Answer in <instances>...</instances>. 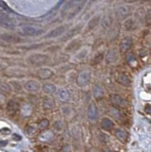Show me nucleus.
<instances>
[{"mask_svg": "<svg viewBox=\"0 0 151 152\" xmlns=\"http://www.w3.org/2000/svg\"><path fill=\"white\" fill-rule=\"evenodd\" d=\"M19 34L24 36V37H37L40 36L44 33V30L36 27V26H32V25H23L22 27H20L19 30Z\"/></svg>", "mask_w": 151, "mask_h": 152, "instance_id": "1", "label": "nucleus"}, {"mask_svg": "<svg viewBox=\"0 0 151 152\" xmlns=\"http://www.w3.org/2000/svg\"><path fill=\"white\" fill-rule=\"evenodd\" d=\"M50 60V57L47 54L42 53H35L29 56L28 62L34 65V66H41V65L47 64Z\"/></svg>", "mask_w": 151, "mask_h": 152, "instance_id": "2", "label": "nucleus"}, {"mask_svg": "<svg viewBox=\"0 0 151 152\" xmlns=\"http://www.w3.org/2000/svg\"><path fill=\"white\" fill-rule=\"evenodd\" d=\"M90 72L88 71H82L81 73L78 74V76L76 78V81H77V86H80V87H86L87 85L90 84Z\"/></svg>", "mask_w": 151, "mask_h": 152, "instance_id": "3", "label": "nucleus"}, {"mask_svg": "<svg viewBox=\"0 0 151 152\" xmlns=\"http://www.w3.org/2000/svg\"><path fill=\"white\" fill-rule=\"evenodd\" d=\"M131 14H132V8L128 5H122L116 10V16L120 20L127 19Z\"/></svg>", "mask_w": 151, "mask_h": 152, "instance_id": "4", "label": "nucleus"}, {"mask_svg": "<svg viewBox=\"0 0 151 152\" xmlns=\"http://www.w3.org/2000/svg\"><path fill=\"white\" fill-rule=\"evenodd\" d=\"M110 100L111 103L116 107H127V100L124 99L120 94H113L110 95Z\"/></svg>", "mask_w": 151, "mask_h": 152, "instance_id": "5", "label": "nucleus"}, {"mask_svg": "<svg viewBox=\"0 0 151 152\" xmlns=\"http://www.w3.org/2000/svg\"><path fill=\"white\" fill-rule=\"evenodd\" d=\"M133 43V38L131 37H126L121 39V41L120 43V53H127V52L131 50Z\"/></svg>", "mask_w": 151, "mask_h": 152, "instance_id": "6", "label": "nucleus"}, {"mask_svg": "<svg viewBox=\"0 0 151 152\" xmlns=\"http://www.w3.org/2000/svg\"><path fill=\"white\" fill-rule=\"evenodd\" d=\"M0 26L8 29H12L15 26V23L7 14L0 11Z\"/></svg>", "mask_w": 151, "mask_h": 152, "instance_id": "7", "label": "nucleus"}, {"mask_svg": "<svg viewBox=\"0 0 151 152\" xmlns=\"http://www.w3.org/2000/svg\"><path fill=\"white\" fill-rule=\"evenodd\" d=\"M87 116L89 120L91 121H95L98 118V107L94 102L90 103L87 109Z\"/></svg>", "mask_w": 151, "mask_h": 152, "instance_id": "8", "label": "nucleus"}, {"mask_svg": "<svg viewBox=\"0 0 151 152\" xmlns=\"http://www.w3.org/2000/svg\"><path fill=\"white\" fill-rule=\"evenodd\" d=\"M52 76H53V71L47 67L39 68L36 71V77L39 79H42V80H47V79L50 78Z\"/></svg>", "mask_w": 151, "mask_h": 152, "instance_id": "9", "label": "nucleus"}, {"mask_svg": "<svg viewBox=\"0 0 151 152\" xmlns=\"http://www.w3.org/2000/svg\"><path fill=\"white\" fill-rule=\"evenodd\" d=\"M23 88L26 91H28V92H36L40 90L41 85L39 84V82L36 80H28V81H26L25 84L23 85Z\"/></svg>", "mask_w": 151, "mask_h": 152, "instance_id": "10", "label": "nucleus"}, {"mask_svg": "<svg viewBox=\"0 0 151 152\" xmlns=\"http://www.w3.org/2000/svg\"><path fill=\"white\" fill-rule=\"evenodd\" d=\"M66 31V26L64 25H60L58 26V27L52 29L49 34L46 36V38H54V37H58L62 36L63 33H65Z\"/></svg>", "mask_w": 151, "mask_h": 152, "instance_id": "11", "label": "nucleus"}, {"mask_svg": "<svg viewBox=\"0 0 151 152\" xmlns=\"http://www.w3.org/2000/svg\"><path fill=\"white\" fill-rule=\"evenodd\" d=\"M116 81L121 86L124 87H130L132 85V80H131V77L126 75V74H119L116 77Z\"/></svg>", "mask_w": 151, "mask_h": 152, "instance_id": "12", "label": "nucleus"}, {"mask_svg": "<svg viewBox=\"0 0 151 152\" xmlns=\"http://www.w3.org/2000/svg\"><path fill=\"white\" fill-rule=\"evenodd\" d=\"M56 95L61 102H67L70 99V94L66 89H60L56 91Z\"/></svg>", "mask_w": 151, "mask_h": 152, "instance_id": "13", "label": "nucleus"}, {"mask_svg": "<svg viewBox=\"0 0 151 152\" xmlns=\"http://www.w3.org/2000/svg\"><path fill=\"white\" fill-rule=\"evenodd\" d=\"M100 19H101V17L100 16H95V17H93V18H91L90 21H89V23H88V24H87V26H86V29H85V33H89V32H90L91 30H93L96 26L99 24V23H100Z\"/></svg>", "mask_w": 151, "mask_h": 152, "instance_id": "14", "label": "nucleus"}, {"mask_svg": "<svg viewBox=\"0 0 151 152\" xmlns=\"http://www.w3.org/2000/svg\"><path fill=\"white\" fill-rule=\"evenodd\" d=\"M1 39L5 42L9 43H20L22 41L21 37H19L15 35H9V34H4L1 36Z\"/></svg>", "mask_w": 151, "mask_h": 152, "instance_id": "15", "label": "nucleus"}, {"mask_svg": "<svg viewBox=\"0 0 151 152\" xmlns=\"http://www.w3.org/2000/svg\"><path fill=\"white\" fill-rule=\"evenodd\" d=\"M80 29H81L80 26H76L75 28H73L72 30L68 31L67 33H65L64 37L61 38V41H66V40H69V39H71L72 37H74L76 35H77L78 33H80Z\"/></svg>", "mask_w": 151, "mask_h": 152, "instance_id": "16", "label": "nucleus"}, {"mask_svg": "<svg viewBox=\"0 0 151 152\" xmlns=\"http://www.w3.org/2000/svg\"><path fill=\"white\" fill-rule=\"evenodd\" d=\"M80 46H81V40L80 39H73L67 46H66V48H65V50L66 51H75L77 50H78L80 48Z\"/></svg>", "mask_w": 151, "mask_h": 152, "instance_id": "17", "label": "nucleus"}, {"mask_svg": "<svg viewBox=\"0 0 151 152\" xmlns=\"http://www.w3.org/2000/svg\"><path fill=\"white\" fill-rule=\"evenodd\" d=\"M42 90L45 94H52L56 92L57 91V88L55 84L51 83V82H46L42 85Z\"/></svg>", "mask_w": 151, "mask_h": 152, "instance_id": "18", "label": "nucleus"}, {"mask_svg": "<svg viewBox=\"0 0 151 152\" xmlns=\"http://www.w3.org/2000/svg\"><path fill=\"white\" fill-rule=\"evenodd\" d=\"M101 128L104 131H110L114 128V122L109 118H104L101 121Z\"/></svg>", "mask_w": 151, "mask_h": 152, "instance_id": "19", "label": "nucleus"}, {"mask_svg": "<svg viewBox=\"0 0 151 152\" xmlns=\"http://www.w3.org/2000/svg\"><path fill=\"white\" fill-rule=\"evenodd\" d=\"M115 135L119 140H120L121 142H125L128 138V133L123 129L120 128H117L115 131Z\"/></svg>", "mask_w": 151, "mask_h": 152, "instance_id": "20", "label": "nucleus"}, {"mask_svg": "<svg viewBox=\"0 0 151 152\" xmlns=\"http://www.w3.org/2000/svg\"><path fill=\"white\" fill-rule=\"evenodd\" d=\"M93 94L96 100H100L104 97V91L100 85H94V87L93 88Z\"/></svg>", "mask_w": 151, "mask_h": 152, "instance_id": "21", "label": "nucleus"}, {"mask_svg": "<svg viewBox=\"0 0 151 152\" xmlns=\"http://www.w3.org/2000/svg\"><path fill=\"white\" fill-rule=\"evenodd\" d=\"M126 62L132 68H134V67L137 66V65H138L137 59L134 56V54H133V53H128V52H127V53H126Z\"/></svg>", "mask_w": 151, "mask_h": 152, "instance_id": "22", "label": "nucleus"}, {"mask_svg": "<svg viewBox=\"0 0 151 152\" xmlns=\"http://www.w3.org/2000/svg\"><path fill=\"white\" fill-rule=\"evenodd\" d=\"M135 27H136L135 22H134V20L132 18L126 19L125 22H124V23H123V28L126 31H133L135 29Z\"/></svg>", "mask_w": 151, "mask_h": 152, "instance_id": "23", "label": "nucleus"}, {"mask_svg": "<svg viewBox=\"0 0 151 152\" xmlns=\"http://www.w3.org/2000/svg\"><path fill=\"white\" fill-rule=\"evenodd\" d=\"M19 108V104L16 101L14 100H9L7 105V109L9 112V113H15Z\"/></svg>", "mask_w": 151, "mask_h": 152, "instance_id": "24", "label": "nucleus"}, {"mask_svg": "<svg viewBox=\"0 0 151 152\" xmlns=\"http://www.w3.org/2000/svg\"><path fill=\"white\" fill-rule=\"evenodd\" d=\"M117 60V54L115 50H111L108 51V53L107 55V62L108 64H112L115 63Z\"/></svg>", "mask_w": 151, "mask_h": 152, "instance_id": "25", "label": "nucleus"}, {"mask_svg": "<svg viewBox=\"0 0 151 152\" xmlns=\"http://www.w3.org/2000/svg\"><path fill=\"white\" fill-rule=\"evenodd\" d=\"M11 91L12 89L9 83H7L5 81H0V92H2V94H10Z\"/></svg>", "mask_w": 151, "mask_h": 152, "instance_id": "26", "label": "nucleus"}, {"mask_svg": "<svg viewBox=\"0 0 151 152\" xmlns=\"http://www.w3.org/2000/svg\"><path fill=\"white\" fill-rule=\"evenodd\" d=\"M42 105L45 110H51L54 107V102L52 101L50 98H45L43 100Z\"/></svg>", "mask_w": 151, "mask_h": 152, "instance_id": "27", "label": "nucleus"}, {"mask_svg": "<svg viewBox=\"0 0 151 152\" xmlns=\"http://www.w3.org/2000/svg\"><path fill=\"white\" fill-rule=\"evenodd\" d=\"M104 60V53L103 52H98L93 59V64H98Z\"/></svg>", "mask_w": 151, "mask_h": 152, "instance_id": "28", "label": "nucleus"}, {"mask_svg": "<svg viewBox=\"0 0 151 152\" xmlns=\"http://www.w3.org/2000/svg\"><path fill=\"white\" fill-rule=\"evenodd\" d=\"M49 125H50V121L47 120V118H44V120H42L40 122L38 123V128L43 131V130L47 129L49 127Z\"/></svg>", "mask_w": 151, "mask_h": 152, "instance_id": "29", "label": "nucleus"}, {"mask_svg": "<svg viewBox=\"0 0 151 152\" xmlns=\"http://www.w3.org/2000/svg\"><path fill=\"white\" fill-rule=\"evenodd\" d=\"M0 11L5 13V12H10L11 10L9 9V7L7 5L4 1L0 0Z\"/></svg>", "mask_w": 151, "mask_h": 152, "instance_id": "30", "label": "nucleus"}, {"mask_svg": "<svg viewBox=\"0 0 151 152\" xmlns=\"http://www.w3.org/2000/svg\"><path fill=\"white\" fill-rule=\"evenodd\" d=\"M109 113H110V115H111V116L114 117L115 118H117V120H119V118L121 117V115H120V112L117 109V107H116V108H113L112 110H111V111L109 112Z\"/></svg>", "mask_w": 151, "mask_h": 152, "instance_id": "31", "label": "nucleus"}, {"mask_svg": "<svg viewBox=\"0 0 151 152\" xmlns=\"http://www.w3.org/2000/svg\"><path fill=\"white\" fill-rule=\"evenodd\" d=\"M111 23H112V20H111V18L109 17H106V18H104L103 20V25H104V28H108L109 26L111 25Z\"/></svg>", "mask_w": 151, "mask_h": 152, "instance_id": "32", "label": "nucleus"}, {"mask_svg": "<svg viewBox=\"0 0 151 152\" xmlns=\"http://www.w3.org/2000/svg\"><path fill=\"white\" fill-rule=\"evenodd\" d=\"M36 132V128L33 127V126H28L27 129H26V134H29V135H32Z\"/></svg>", "mask_w": 151, "mask_h": 152, "instance_id": "33", "label": "nucleus"}, {"mask_svg": "<svg viewBox=\"0 0 151 152\" xmlns=\"http://www.w3.org/2000/svg\"><path fill=\"white\" fill-rule=\"evenodd\" d=\"M71 147H70V145L66 144V145H64V146L63 147L61 152H71Z\"/></svg>", "mask_w": 151, "mask_h": 152, "instance_id": "34", "label": "nucleus"}, {"mask_svg": "<svg viewBox=\"0 0 151 152\" xmlns=\"http://www.w3.org/2000/svg\"><path fill=\"white\" fill-rule=\"evenodd\" d=\"M54 128L57 129V130H61L63 128V123H62V121H55V123H54Z\"/></svg>", "mask_w": 151, "mask_h": 152, "instance_id": "35", "label": "nucleus"}, {"mask_svg": "<svg viewBox=\"0 0 151 152\" xmlns=\"http://www.w3.org/2000/svg\"><path fill=\"white\" fill-rule=\"evenodd\" d=\"M126 3H134L136 1H138V0H124Z\"/></svg>", "mask_w": 151, "mask_h": 152, "instance_id": "36", "label": "nucleus"}, {"mask_svg": "<svg viewBox=\"0 0 151 152\" xmlns=\"http://www.w3.org/2000/svg\"><path fill=\"white\" fill-rule=\"evenodd\" d=\"M147 24L150 25V12L147 13Z\"/></svg>", "mask_w": 151, "mask_h": 152, "instance_id": "37", "label": "nucleus"}, {"mask_svg": "<svg viewBox=\"0 0 151 152\" xmlns=\"http://www.w3.org/2000/svg\"><path fill=\"white\" fill-rule=\"evenodd\" d=\"M147 114H150V104H147Z\"/></svg>", "mask_w": 151, "mask_h": 152, "instance_id": "38", "label": "nucleus"}, {"mask_svg": "<svg viewBox=\"0 0 151 152\" xmlns=\"http://www.w3.org/2000/svg\"><path fill=\"white\" fill-rule=\"evenodd\" d=\"M82 0H73V2L74 3H80V2H81Z\"/></svg>", "mask_w": 151, "mask_h": 152, "instance_id": "39", "label": "nucleus"}, {"mask_svg": "<svg viewBox=\"0 0 151 152\" xmlns=\"http://www.w3.org/2000/svg\"><path fill=\"white\" fill-rule=\"evenodd\" d=\"M2 70H3V65L1 63H0V71H2Z\"/></svg>", "mask_w": 151, "mask_h": 152, "instance_id": "40", "label": "nucleus"}, {"mask_svg": "<svg viewBox=\"0 0 151 152\" xmlns=\"http://www.w3.org/2000/svg\"><path fill=\"white\" fill-rule=\"evenodd\" d=\"M0 46H4V44L2 43V41H1V40H0Z\"/></svg>", "mask_w": 151, "mask_h": 152, "instance_id": "41", "label": "nucleus"}, {"mask_svg": "<svg viewBox=\"0 0 151 152\" xmlns=\"http://www.w3.org/2000/svg\"><path fill=\"white\" fill-rule=\"evenodd\" d=\"M107 152H115V151H112V150H110V151H107Z\"/></svg>", "mask_w": 151, "mask_h": 152, "instance_id": "42", "label": "nucleus"}]
</instances>
